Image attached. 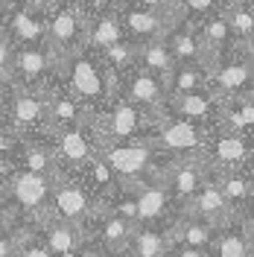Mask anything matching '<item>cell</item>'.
<instances>
[{"label": "cell", "instance_id": "1", "mask_svg": "<svg viewBox=\"0 0 254 257\" xmlns=\"http://www.w3.org/2000/svg\"><path fill=\"white\" fill-rule=\"evenodd\" d=\"M56 70H62V76H67V91L91 114L108 108L114 102L111 96H117V76L102 67V62L91 50L79 47L62 53L56 59Z\"/></svg>", "mask_w": 254, "mask_h": 257}, {"label": "cell", "instance_id": "2", "mask_svg": "<svg viewBox=\"0 0 254 257\" xmlns=\"http://www.w3.org/2000/svg\"><path fill=\"white\" fill-rule=\"evenodd\" d=\"M96 155L111 167V173L117 176L123 190L132 181H135V187L141 181H152V170H158L155 167L158 146H155V141H143V138H135L126 144H99Z\"/></svg>", "mask_w": 254, "mask_h": 257}, {"label": "cell", "instance_id": "3", "mask_svg": "<svg viewBox=\"0 0 254 257\" xmlns=\"http://www.w3.org/2000/svg\"><path fill=\"white\" fill-rule=\"evenodd\" d=\"M53 178L56 176H38V173H27V170H9L3 181H6V199L12 202V208L24 210L27 216H32L41 225L44 216L41 213H53L50 199H53Z\"/></svg>", "mask_w": 254, "mask_h": 257}, {"label": "cell", "instance_id": "4", "mask_svg": "<svg viewBox=\"0 0 254 257\" xmlns=\"http://www.w3.org/2000/svg\"><path fill=\"white\" fill-rule=\"evenodd\" d=\"M50 135V152L56 161V170L64 176H79L82 167L96 155V138L91 132V120L82 126H67V128H53Z\"/></svg>", "mask_w": 254, "mask_h": 257}, {"label": "cell", "instance_id": "5", "mask_svg": "<svg viewBox=\"0 0 254 257\" xmlns=\"http://www.w3.org/2000/svg\"><path fill=\"white\" fill-rule=\"evenodd\" d=\"M50 208L53 213L64 219V222L76 225L82 234L88 237V222L99 216V208L94 205L91 193L82 187V181L76 176H64V173H56L53 178V199H50Z\"/></svg>", "mask_w": 254, "mask_h": 257}, {"label": "cell", "instance_id": "6", "mask_svg": "<svg viewBox=\"0 0 254 257\" xmlns=\"http://www.w3.org/2000/svg\"><path fill=\"white\" fill-rule=\"evenodd\" d=\"M210 132H213L210 126L161 111V123L155 126V146H158V152H167V155H175V158L196 155V152L205 149Z\"/></svg>", "mask_w": 254, "mask_h": 257}, {"label": "cell", "instance_id": "7", "mask_svg": "<svg viewBox=\"0 0 254 257\" xmlns=\"http://www.w3.org/2000/svg\"><path fill=\"white\" fill-rule=\"evenodd\" d=\"M234 47L237 50L228 53V59L219 56L216 64L207 70V91L216 99L248 91V82H251V44L234 41Z\"/></svg>", "mask_w": 254, "mask_h": 257}, {"label": "cell", "instance_id": "8", "mask_svg": "<svg viewBox=\"0 0 254 257\" xmlns=\"http://www.w3.org/2000/svg\"><path fill=\"white\" fill-rule=\"evenodd\" d=\"M6 126L18 138H32L41 128H47V108H44V85L41 88H24L12 82V96L6 105Z\"/></svg>", "mask_w": 254, "mask_h": 257}, {"label": "cell", "instance_id": "9", "mask_svg": "<svg viewBox=\"0 0 254 257\" xmlns=\"http://www.w3.org/2000/svg\"><path fill=\"white\" fill-rule=\"evenodd\" d=\"M85 27H88V9H82V3H64L47 9V47L56 53V59L62 53L82 47Z\"/></svg>", "mask_w": 254, "mask_h": 257}, {"label": "cell", "instance_id": "10", "mask_svg": "<svg viewBox=\"0 0 254 257\" xmlns=\"http://www.w3.org/2000/svg\"><path fill=\"white\" fill-rule=\"evenodd\" d=\"M117 91L120 99L132 102L135 108H141L146 114H161L164 111V102H167V91L161 85L158 76L146 73L141 67H129L117 76Z\"/></svg>", "mask_w": 254, "mask_h": 257}, {"label": "cell", "instance_id": "11", "mask_svg": "<svg viewBox=\"0 0 254 257\" xmlns=\"http://www.w3.org/2000/svg\"><path fill=\"white\" fill-rule=\"evenodd\" d=\"M202 158L210 170H245L248 167V158H251V146H248V138L245 135H237V132H210L205 149H202Z\"/></svg>", "mask_w": 254, "mask_h": 257}, {"label": "cell", "instance_id": "12", "mask_svg": "<svg viewBox=\"0 0 254 257\" xmlns=\"http://www.w3.org/2000/svg\"><path fill=\"white\" fill-rule=\"evenodd\" d=\"M56 70V53L47 44H24L12 56V82L24 88H41Z\"/></svg>", "mask_w": 254, "mask_h": 257}, {"label": "cell", "instance_id": "13", "mask_svg": "<svg viewBox=\"0 0 254 257\" xmlns=\"http://www.w3.org/2000/svg\"><path fill=\"white\" fill-rule=\"evenodd\" d=\"M120 24H123L126 38H132L135 44H143V41L167 38V32L173 30L178 21H175L170 12H161V9H143V6L129 3V6H123V12H120Z\"/></svg>", "mask_w": 254, "mask_h": 257}, {"label": "cell", "instance_id": "14", "mask_svg": "<svg viewBox=\"0 0 254 257\" xmlns=\"http://www.w3.org/2000/svg\"><path fill=\"white\" fill-rule=\"evenodd\" d=\"M6 30L24 44H47V9L35 0H24L21 6H6Z\"/></svg>", "mask_w": 254, "mask_h": 257}, {"label": "cell", "instance_id": "15", "mask_svg": "<svg viewBox=\"0 0 254 257\" xmlns=\"http://www.w3.org/2000/svg\"><path fill=\"white\" fill-rule=\"evenodd\" d=\"M207 178V164L202 158V152L196 155H181L175 158L170 167H167V176H164V184L173 196V202L184 205L193 193L202 187V181Z\"/></svg>", "mask_w": 254, "mask_h": 257}, {"label": "cell", "instance_id": "16", "mask_svg": "<svg viewBox=\"0 0 254 257\" xmlns=\"http://www.w3.org/2000/svg\"><path fill=\"white\" fill-rule=\"evenodd\" d=\"M181 210H184L187 216H193V219L210 222L213 228H219V225H225L228 219L237 216V210H231V205L225 202V196L219 193V187L213 184L210 176H207L205 181H202V187L181 205ZM242 213H245V210H242Z\"/></svg>", "mask_w": 254, "mask_h": 257}, {"label": "cell", "instance_id": "17", "mask_svg": "<svg viewBox=\"0 0 254 257\" xmlns=\"http://www.w3.org/2000/svg\"><path fill=\"white\" fill-rule=\"evenodd\" d=\"M219 102L210 91H190V94H170L164 102V111L173 117H184L193 123L216 128V117H219Z\"/></svg>", "mask_w": 254, "mask_h": 257}, {"label": "cell", "instance_id": "18", "mask_svg": "<svg viewBox=\"0 0 254 257\" xmlns=\"http://www.w3.org/2000/svg\"><path fill=\"white\" fill-rule=\"evenodd\" d=\"M132 199H135V222L138 225H158L161 219L167 216L170 205H173V196L167 190L164 178L141 181V184L135 187V193H132Z\"/></svg>", "mask_w": 254, "mask_h": 257}, {"label": "cell", "instance_id": "19", "mask_svg": "<svg viewBox=\"0 0 254 257\" xmlns=\"http://www.w3.org/2000/svg\"><path fill=\"white\" fill-rule=\"evenodd\" d=\"M210 257H251V219L248 210L216 228L210 242Z\"/></svg>", "mask_w": 254, "mask_h": 257}, {"label": "cell", "instance_id": "20", "mask_svg": "<svg viewBox=\"0 0 254 257\" xmlns=\"http://www.w3.org/2000/svg\"><path fill=\"white\" fill-rule=\"evenodd\" d=\"M44 108H47V132L53 128H67V126H82L91 120V111L82 105L67 88L47 91L44 88Z\"/></svg>", "mask_w": 254, "mask_h": 257}, {"label": "cell", "instance_id": "21", "mask_svg": "<svg viewBox=\"0 0 254 257\" xmlns=\"http://www.w3.org/2000/svg\"><path fill=\"white\" fill-rule=\"evenodd\" d=\"M135 228H138V222H132V219H123V216H117V213L102 210V213H99V234H96L102 254L105 257H123L126 254V248H129V242H132Z\"/></svg>", "mask_w": 254, "mask_h": 257}, {"label": "cell", "instance_id": "22", "mask_svg": "<svg viewBox=\"0 0 254 257\" xmlns=\"http://www.w3.org/2000/svg\"><path fill=\"white\" fill-rule=\"evenodd\" d=\"M207 176L213 178V184L219 187V193L231 205V210L242 213L248 208V202H251V173H248V167L245 170H210L207 167Z\"/></svg>", "mask_w": 254, "mask_h": 257}, {"label": "cell", "instance_id": "23", "mask_svg": "<svg viewBox=\"0 0 254 257\" xmlns=\"http://www.w3.org/2000/svg\"><path fill=\"white\" fill-rule=\"evenodd\" d=\"M135 67H141L146 73L158 76L161 85H164V91H167V82H170V76H173V70H175V59H173V53H170V47H167V41L164 38H155V41L138 44Z\"/></svg>", "mask_w": 254, "mask_h": 257}, {"label": "cell", "instance_id": "24", "mask_svg": "<svg viewBox=\"0 0 254 257\" xmlns=\"http://www.w3.org/2000/svg\"><path fill=\"white\" fill-rule=\"evenodd\" d=\"M38 231H41V240H44V245H47V251L53 257L64 254V251H73V248H79L82 242L88 240V237L82 234L76 225L59 219L56 213H53V216H47L44 222L38 225Z\"/></svg>", "mask_w": 254, "mask_h": 257}, {"label": "cell", "instance_id": "25", "mask_svg": "<svg viewBox=\"0 0 254 257\" xmlns=\"http://www.w3.org/2000/svg\"><path fill=\"white\" fill-rule=\"evenodd\" d=\"M126 32H123V24H120V15H114L111 9L99 12V15L88 18V27H85V41L82 47L91 50V53H102V50L120 41Z\"/></svg>", "mask_w": 254, "mask_h": 257}, {"label": "cell", "instance_id": "26", "mask_svg": "<svg viewBox=\"0 0 254 257\" xmlns=\"http://www.w3.org/2000/svg\"><path fill=\"white\" fill-rule=\"evenodd\" d=\"M213 237H216V228L210 222L193 219V216H181L170 228V245H187V248H199V251H207V254H210Z\"/></svg>", "mask_w": 254, "mask_h": 257}, {"label": "cell", "instance_id": "27", "mask_svg": "<svg viewBox=\"0 0 254 257\" xmlns=\"http://www.w3.org/2000/svg\"><path fill=\"white\" fill-rule=\"evenodd\" d=\"M167 248H170V231H161L158 225H138L123 257H164Z\"/></svg>", "mask_w": 254, "mask_h": 257}, {"label": "cell", "instance_id": "28", "mask_svg": "<svg viewBox=\"0 0 254 257\" xmlns=\"http://www.w3.org/2000/svg\"><path fill=\"white\" fill-rule=\"evenodd\" d=\"M231 41L239 44H251V32H254V15H251V3L248 0H228V6L222 9Z\"/></svg>", "mask_w": 254, "mask_h": 257}, {"label": "cell", "instance_id": "29", "mask_svg": "<svg viewBox=\"0 0 254 257\" xmlns=\"http://www.w3.org/2000/svg\"><path fill=\"white\" fill-rule=\"evenodd\" d=\"M190 91H207V67H202V64H175L173 76L167 82V96L190 94Z\"/></svg>", "mask_w": 254, "mask_h": 257}, {"label": "cell", "instance_id": "30", "mask_svg": "<svg viewBox=\"0 0 254 257\" xmlns=\"http://www.w3.org/2000/svg\"><path fill=\"white\" fill-rule=\"evenodd\" d=\"M18 146H21V138H18L12 128L0 126V161H15Z\"/></svg>", "mask_w": 254, "mask_h": 257}, {"label": "cell", "instance_id": "31", "mask_svg": "<svg viewBox=\"0 0 254 257\" xmlns=\"http://www.w3.org/2000/svg\"><path fill=\"white\" fill-rule=\"evenodd\" d=\"M12 56H15V47L6 35H0V76L3 79H12Z\"/></svg>", "mask_w": 254, "mask_h": 257}, {"label": "cell", "instance_id": "32", "mask_svg": "<svg viewBox=\"0 0 254 257\" xmlns=\"http://www.w3.org/2000/svg\"><path fill=\"white\" fill-rule=\"evenodd\" d=\"M135 6H143V9H161V12H170V15L181 24V12H178V0H132Z\"/></svg>", "mask_w": 254, "mask_h": 257}, {"label": "cell", "instance_id": "33", "mask_svg": "<svg viewBox=\"0 0 254 257\" xmlns=\"http://www.w3.org/2000/svg\"><path fill=\"white\" fill-rule=\"evenodd\" d=\"M164 257H210V254L199 251V248H187V245H170Z\"/></svg>", "mask_w": 254, "mask_h": 257}, {"label": "cell", "instance_id": "34", "mask_svg": "<svg viewBox=\"0 0 254 257\" xmlns=\"http://www.w3.org/2000/svg\"><path fill=\"white\" fill-rule=\"evenodd\" d=\"M18 225V219L12 216V210L0 205V234H12V228Z\"/></svg>", "mask_w": 254, "mask_h": 257}, {"label": "cell", "instance_id": "35", "mask_svg": "<svg viewBox=\"0 0 254 257\" xmlns=\"http://www.w3.org/2000/svg\"><path fill=\"white\" fill-rule=\"evenodd\" d=\"M18 245H15V237L12 234H0V257H15Z\"/></svg>", "mask_w": 254, "mask_h": 257}, {"label": "cell", "instance_id": "36", "mask_svg": "<svg viewBox=\"0 0 254 257\" xmlns=\"http://www.w3.org/2000/svg\"><path fill=\"white\" fill-rule=\"evenodd\" d=\"M9 96H12V79H3L0 76V117H3L6 105H9Z\"/></svg>", "mask_w": 254, "mask_h": 257}, {"label": "cell", "instance_id": "37", "mask_svg": "<svg viewBox=\"0 0 254 257\" xmlns=\"http://www.w3.org/2000/svg\"><path fill=\"white\" fill-rule=\"evenodd\" d=\"M123 0H82V6H91L96 12H105V9H114V6H120Z\"/></svg>", "mask_w": 254, "mask_h": 257}, {"label": "cell", "instance_id": "38", "mask_svg": "<svg viewBox=\"0 0 254 257\" xmlns=\"http://www.w3.org/2000/svg\"><path fill=\"white\" fill-rule=\"evenodd\" d=\"M35 3H41L44 9H56V6H62V3H73V0H35Z\"/></svg>", "mask_w": 254, "mask_h": 257}, {"label": "cell", "instance_id": "39", "mask_svg": "<svg viewBox=\"0 0 254 257\" xmlns=\"http://www.w3.org/2000/svg\"><path fill=\"white\" fill-rule=\"evenodd\" d=\"M6 6H9V3H6V0H0V12H6Z\"/></svg>", "mask_w": 254, "mask_h": 257}]
</instances>
